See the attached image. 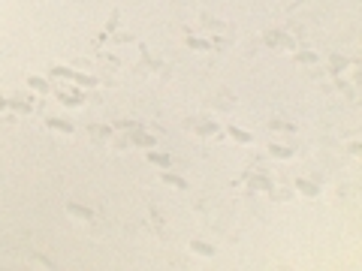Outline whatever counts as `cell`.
I'll use <instances>...</instances> for the list:
<instances>
[{
  "label": "cell",
  "instance_id": "cell-1",
  "mask_svg": "<svg viewBox=\"0 0 362 271\" xmlns=\"http://www.w3.org/2000/svg\"><path fill=\"white\" fill-rule=\"evenodd\" d=\"M51 72H55L58 79H73V82H79V84H97L94 76H85V72H76V69H70V66H51Z\"/></svg>",
  "mask_w": 362,
  "mask_h": 271
},
{
  "label": "cell",
  "instance_id": "cell-2",
  "mask_svg": "<svg viewBox=\"0 0 362 271\" xmlns=\"http://www.w3.org/2000/svg\"><path fill=\"white\" fill-rule=\"evenodd\" d=\"M66 214H70V217H79V220H94V211L85 208V205H79V202H70V205H66Z\"/></svg>",
  "mask_w": 362,
  "mask_h": 271
},
{
  "label": "cell",
  "instance_id": "cell-3",
  "mask_svg": "<svg viewBox=\"0 0 362 271\" xmlns=\"http://www.w3.org/2000/svg\"><path fill=\"white\" fill-rule=\"evenodd\" d=\"M193 130L199 136H220V126L217 124H205V121H193Z\"/></svg>",
  "mask_w": 362,
  "mask_h": 271
},
{
  "label": "cell",
  "instance_id": "cell-4",
  "mask_svg": "<svg viewBox=\"0 0 362 271\" xmlns=\"http://www.w3.org/2000/svg\"><path fill=\"white\" fill-rule=\"evenodd\" d=\"M266 42L269 45H278V48H293V40L284 33H266Z\"/></svg>",
  "mask_w": 362,
  "mask_h": 271
},
{
  "label": "cell",
  "instance_id": "cell-5",
  "mask_svg": "<svg viewBox=\"0 0 362 271\" xmlns=\"http://www.w3.org/2000/svg\"><path fill=\"white\" fill-rule=\"evenodd\" d=\"M296 190L302 193V196H317L320 190H317V184H311V181H305V178H299L296 181Z\"/></svg>",
  "mask_w": 362,
  "mask_h": 271
},
{
  "label": "cell",
  "instance_id": "cell-6",
  "mask_svg": "<svg viewBox=\"0 0 362 271\" xmlns=\"http://www.w3.org/2000/svg\"><path fill=\"white\" fill-rule=\"evenodd\" d=\"M160 178L166 181L169 187H175V190H187V181H184V178H178V175H169V172H163Z\"/></svg>",
  "mask_w": 362,
  "mask_h": 271
},
{
  "label": "cell",
  "instance_id": "cell-7",
  "mask_svg": "<svg viewBox=\"0 0 362 271\" xmlns=\"http://www.w3.org/2000/svg\"><path fill=\"white\" fill-rule=\"evenodd\" d=\"M269 154L278 157V160H290L293 157V148H284V145H269Z\"/></svg>",
  "mask_w": 362,
  "mask_h": 271
},
{
  "label": "cell",
  "instance_id": "cell-8",
  "mask_svg": "<svg viewBox=\"0 0 362 271\" xmlns=\"http://www.w3.org/2000/svg\"><path fill=\"white\" fill-rule=\"evenodd\" d=\"M191 250L199 253V256H214V247L205 244V241H191Z\"/></svg>",
  "mask_w": 362,
  "mask_h": 271
},
{
  "label": "cell",
  "instance_id": "cell-9",
  "mask_svg": "<svg viewBox=\"0 0 362 271\" xmlns=\"http://www.w3.org/2000/svg\"><path fill=\"white\" fill-rule=\"evenodd\" d=\"M58 100L64 105H82V94H79V90H73V94H66V90H64V94H58Z\"/></svg>",
  "mask_w": 362,
  "mask_h": 271
},
{
  "label": "cell",
  "instance_id": "cell-10",
  "mask_svg": "<svg viewBox=\"0 0 362 271\" xmlns=\"http://www.w3.org/2000/svg\"><path fill=\"white\" fill-rule=\"evenodd\" d=\"M27 84H30L33 90H37V94H48V82H45V79H40V76H30V79H27Z\"/></svg>",
  "mask_w": 362,
  "mask_h": 271
},
{
  "label": "cell",
  "instance_id": "cell-11",
  "mask_svg": "<svg viewBox=\"0 0 362 271\" xmlns=\"http://www.w3.org/2000/svg\"><path fill=\"white\" fill-rule=\"evenodd\" d=\"M48 126H51V130H58V133H73V124H66V121H61V118H51Z\"/></svg>",
  "mask_w": 362,
  "mask_h": 271
},
{
  "label": "cell",
  "instance_id": "cell-12",
  "mask_svg": "<svg viewBox=\"0 0 362 271\" xmlns=\"http://www.w3.org/2000/svg\"><path fill=\"white\" fill-rule=\"evenodd\" d=\"M148 160L154 163V166H172V157L169 154H148Z\"/></svg>",
  "mask_w": 362,
  "mask_h": 271
},
{
  "label": "cell",
  "instance_id": "cell-13",
  "mask_svg": "<svg viewBox=\"0 0 362 271\" xmlns=\"http://www.w3.org/2000/svg\"><path fill=\"white\" fill-rule=\"evenodd\" d=\"M230 136H233V139H235V142H245V145H248V142H251V139H254V136H251V133H245V130H238V126H230Z\"/></svg>",
  "mask_w": 362,
  "mask_h": 271
},
{
  "label": "cell",
  "instance_id": "cell-14",
  "mask_svg": "<svg viewBox=\"0 0 362 271\" xmlns=\"http://www.w3.org/2000/svg\"><path fill=\"white\" fill-rule=\"evenodd\" d=\"M133 142H136V145H142V148H151V145H154V139H151L148 133H136Z\"/></svg>",
  "mask_w": 362,
  "mask_h": 271
},
{
  "label": "cell",
  "instance_id": "cell-15",
  "mask_svg": "<svg viewBox=\"0 0 362 271\" xmlns=\"http://www.w3.org/2000/svg\"><path fill=\"white\" fill-rule=\"evenodd\" d=\"M251 187H254V190H269V181H263V178H254V181H251Z\"/></svg>",
  "mask_w": 362,
  "mask_h": 271
},
{
  "label": "cell",
  "instance_id": "cell-16",
  "mask_svg": "<svg viewBox=\"0 0 362 271\" xmlns=\"http://www.w3.org/2000/svg\"><path fill=\"white\" fill-rule=\"evenodd\" d=\"M272 126L275 130H293V124H287V121H272Z\"/></svg>",
  "mask_w": 362,
  "mask_h": 271
},
{
  "label": "cell",
  "instance_id": "cell-17",
  "mask_svg": "<svg viewBox=\"0 0 362 271\" xmlns=\"http://www.w3.org/2000/svg\"><path fill=\"white\" fill-rule=\"evenodd\" d=\"M332 66H335V69H344V66H347V61H344V58H338V54H335V58H332Z\"/></svg>",
  "mask_w": 362,
  "mask_h": 271
},
{
  "label": "cell",
  "instance_id": "cell-18",
  "mask_svg": "<svg viewBox=\"0 0 362 271\" xmlns=\"http://www.w3.org/2000/svg\"><path fill=\"white\" fill-rule=\"evenodd\" d=\"M314 61H317V58H314V54H308V51L299 54V63H314Z\"/></svg>",
  "mask_w": 362,
  "mask_h": 271
}]
</instances>
